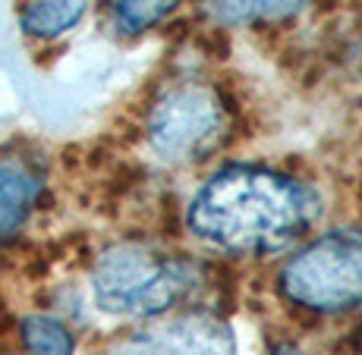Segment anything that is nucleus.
I'll return each mask as SVG.
<instances>
[{"mask_svg":"<svg viewBox=\"0 0 362 355\" xmlns=\"http://www.w3.org/2000/svg\"><path fill=\"white\" fill-rule=\"evenodd\" d=\"M322 217V198L305 183L268 167L230 164L192 195L186 227L205 246L230 255H268L299 242Z\"/></svg>","mask_w":362,"mask_h":355,"instance_id":"f257e3e1","label":"nucleus"},{"mask_svg":"<svg viewBox=\"0 0 362 355\" xmlns=\"http://www.w3.org/2000/svg\"><path fill=\"white\" fill-rule=\"evenodd\" d=\"M92 287L104 311L158 318L199 287V264L142 242H120L95 261Z\"/></svg>","mask_w":362,"mask_h":355,"instance_id":"f03ea898","label":"nucleus"},{"mask_svg":"<svg viewBox=\"0 0 362 355\" xmlns=\"http://www.w3.org/2000/svg\"><path fill=\"white\" fill-rule=\"evenodd\" d=\"M281 292L299 308L346 311L362 305V227L328 229L284 264Z\"/></svg>","mask_w":362,"mask_h":355,"instance_id":"7ed1b4c3","label":"nucleus"},{"mask_svg":"<svg viewBox=\"0 0 362 355\" xmlns=\"http://www.w3.org/2000/svg\"><path fill=\"white\" fill-rule=\"evenodd\" d=\"M230 107L205 82H177L155 97L145 120L148 145L170 164L208 157L230 136Z\"/></svg>","mask_w":362,"mask_h":355,"instance_id":"20e7f679","label":"nucleus"},{"mask_svg":"<svg viewBox=\"0 0 362 355\" xmlns=\"http://www.w3.org/2000/svg\"><path fill=\"white\" fill-rule=\"evenodd\" d=\"M110 355H236V343L224 318L196 308L151 321L120 339Z\"/></svg>","mask_w":362,"mask_h":355,"instance_id":"39448f33","label":"nucleus"},{"mask_svg":"<svg viewBox=\"0 0 362 355\" xmlns=\"http://www.w3.org/2000/svg\"><path fill=\"white\" fill-rule=\"evenodd\" d=\"M41 186L45 179L32 161L16 155L0 157V252L23 233L41 198Z\"/></svg>","mask_w":362,"mask_h":355,"instance_id":"423d86ee","label":"nucleus"},{"mask_svg":"<svg viewBox=\"0 0 362 355\" xmlns=\"http://www.w3.org/2000/svg\"><path fill=\"white\" fill-rule=\"evenodd\" d=\"M205 13L221 25L287 23L309 6V0H202Z\"/></svg>","mask_w":362,"mask_h":355,"instance_id":"0eeeda50","label":"nucleus"},{"mask_svg":"<svg viewBox=\"0 0 362 355\" xmlns=\"http://www.w3.org/2000/svg\"><path fill=\"white\" fill-rule=\"evenodd\" d=\"M86 16V0H29L19 13L25 35L35 38H60Z\"/></svg>","mask_w":362,"mask_h":355,"instance_id":"6e6552de","label":"nucleus"},{"mask_svg":"<svg viewBox=\"0 0 362 355\" xmlns=\"http://www.w3.org/2000/svg\"><path fill=\"white\" fill-rule=\"evenodd\" d=\"M19 339H23L25 355H73V337L57 318L29 315L19 324Z\"/></svg>","mask_w":362,"mask_h":355,"instance_id":"1a4fd4ad","label":"nucleus"},{"mask_svg":"<svg viewBox=\"0 0 362 355\" xmlns=\"http://www.w3.org/2000/svg\"><path fill=\"white\" fill-rule=\"evenodd\" d=\"M177 4L180 0H110V19L117 32L139 35L158 25L164 16H170Z\"/></svg>","mask_w":362,"mask_h":355,"instance_id":"9d476101","label":"nucleus"},{"mask_svg":"<svg viewBox=\"0 0 362 355\" xmlns=\"http://www.w3.org/2000/svg\"><path fill=\"white\" fill-rule=\"evenodd\" d=\"M271 355H299V352L293 349V346H281V349H274Z\"/></svg>","mask_w":362,"mask_h":355,"instance_id":"9b49d317","label":"nucleus"},{"mask_svg":"<svg viewBox=\"0 0 362 355\" xmlns=\"http://www.w3.org/2000/svg\"><path fill=\"white\" fill-rule=\"evenodd\" d=\"M359 346H362V337H359Z\"/></svg>","mask_w":362,"mask_h":355,"instance_id":"f8f14e48","label":"nucleus"}]
</instances>
